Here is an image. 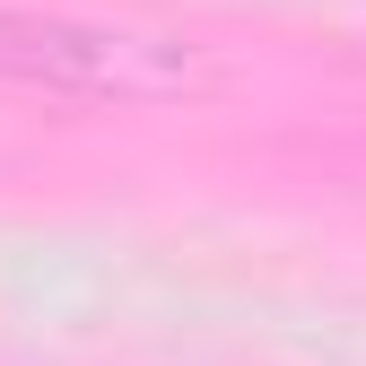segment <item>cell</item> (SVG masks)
Instances as JSON below:
<instances>
[{"mask_svg": "<svg viewBox=\"0 0 366 366\" xmlns=\"http://www.w3.org/2000/svg\"><path fill=\"white\" fill-rule=\"evenodd\" d=\"M0 79L79 105H157L192 87V53L149 26L61 18V9H0Z\"/></svg>", "mask_w": 366, "mask_h": 366, "instance_id": "obj_1", "label": "cell"}]
</instances>
